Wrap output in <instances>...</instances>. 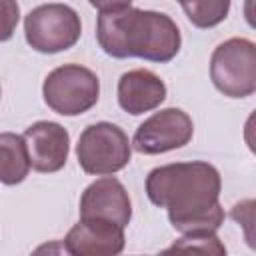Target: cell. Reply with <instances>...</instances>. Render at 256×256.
Listing matches in <instances>:
<instances>
[{
  "instance_id": "30bf717a",
  "label": "cell",
  "mask_w": 256,
  "mask_h": 256,
  "mask_svg": "<svg viewBox=\"0 0 256 256\" xmlns=\"http://www.w3.org/2000/svg\"><path fill=\"white\" fill-rule=\"evenodd\" d=\"M132 206L126 188L116 178H100L92 182L80 198V218L110 220L118 226H128Z\"/></svg>"
},
{
  "instance_id": "52a82bcc",
  "label": "cell",
  "mask_w": 256,
  "mask_h": 256,
  "mask_svg": "<svg viewBox=\"0 0 256 256\" xmlns=\"http://www.w3.org/2000/svg\"><path fill=\"white\" fill-rule=\"evenodd\" d=\"M192 134V118L180 108H166L138 126L132 144L140 154H162L186 146Z\"/></svg>"
},
{
  "instance_id": "8992f818",
  "label": "cell",
  "mask_w": 256,
  "mask_h": 256,
  "mask_svg": "<svg viewBox=\"0 0 256 256\" xmlns=\"http://www.w3.org/2000/svg\"><path fill=\"white\" fill-rule=\"evenodd\" d=\"M80 32V16L66 4H42L30 10L24 20L26 42L42 54H56L72 48Z\"/></svg>"
},
{
  "instance_id": "ba28073f",
  "label": "cell",
  "mask_w": 256,
  "mask_h": 256,
  "mask_svg": "<svg viewBox=\"0 0 256 256\" xmlns=\"http://www.w3.org/2000/svg\"><path fill=\"white\" fill-rule=\"evenodd\" d=\"M24 144L30 166L38 172H58L68 158L70 136L58 122L40 120L26 128Z\"/></svg>"
},
{
  "instance_id": "7a4b0ae2",
  "label": "cell",
  "mask_w": 256,
  "mask_h": 256,
  "mask_svg": "<svg viewBox=\"0 0 256 256\" xmlns=\"http://www.w3.org/2000/svg\"><path fill=\"white\" fill-rule=\"evenodd\" d=\"M220 174L208 162L166 164L146 178L150 202L168 210L170 224L220 204Z\"/></svg>"
},
{
  "instance_id": "5b68a950",
  "label": "cell",
  "mask_w": 256,
  "mask_h": 256,
  "mask_svg": "<svg viewBox=\"0 0 256 256\" xmlns=\"http://www.w3.org/2000/svg\"><path fill=\"white\" fill-rule=\"evenodd\" d=\"M130 140L126 132L110 122H96L88 126L76 146L78 164L86 174L106 176L122 170L130 162Z\"/></svg>"
},
{
  "instance_id": "9a60e30c",
  "label": "cell",
  "mask_w": 256,
  "mask_h": 256,
  "mask_svg": "<svg viewBox=\"0 0 256 256\" xmlns=\"http://www.w3.org/2000/svg\"><path fill=\"white\" fill-rule=\"evenodd\" d=\"M20 20V8L16 0H0V42L12 38Z\"/></svg>"
},
{
  "instance_id": "6da1fadb",
  "label": "cell",
  "mask_w": 256,
  "mask_h": 256,
  "mask_svg": "<svg viewBox=\"0 0 256 256\" xmlns=\"http://www.w3.org/2000/svg\"><path fill=\"white\" fill-rule=\"evenodd\" d=\"M96 38L100 48L114 58L138 56L170 62L180 50V30L170 16L130 6L100 12Z\"/></svg>"
},
{
  "instance_id": "277c9868",
  "label": "cell",
  "mask_w": 256,
  "mask_h": 256,
  "mask_svg": "<svg viewBox=\"0 0 256 256\" xmlns=\"http://www.w3.org/2000/svg\"><path fill=\"white\" fill-rule=\"evenodd\" d=\"M42 94L56 114L78 116L98 102L100 82L92 70L80 64H64L46 76Z\"/></svg>"
},
{
  "instance_id": "8fae6325",
  "label": "cell",
  "mask_w": 256,
  "mask_h": 256,
  "mask_svg": "<svg viewBox=\"0 0 256 256\" xmlns=\"http://www.w3.org/2000/svg\"><path fill=\"white\" fill-rule=\"evenodd\" d=\"M166 98L164 82L150 70H130L120 76L118 82V104L132 116L144 114L160 106Z\"/></svg>"
},
{
  "instance_id": "7c38bea8",
  "label": "cell",
  "mask_w": 256,
  "mask_h": 256,
  "mask_svg": "<svg viewBox=\"0 0 256 256\" xmlns=\"http://www.w3.org/2000/svg\"><path fill=\"white\" fill-rule=\"evenodd\" d=\"M30 170V160L26 152L24 138L20 134L2 132L0 134V182L14 186L20 184Z\"/></svg>"
},
{
  "instance_id": "3957f363",
  "label": "cell",
  "mask_w": 256,
  "mask_h": 256,
  "mask_svg": "<svg viewBox=\"0 0 256 256\" xmlns=\"http://www.w3.org/2000/svg\"><path fill=\"white\" fill-rule=\"evenodd\" d=\"M214 86L230 98H246L256 90V46L246 38L222 42L210 58Z\"/></svg>"
},
{
  "instance_id": "9c48e42d",
  "label": "cell",
  "mask_w": 256,
  "mask_h": 256,
  "mask_svg": "<svg viewBox=\"0 0 256 256\" xmlns=\"http://www.w3.org/2000/svg\"><path fill=\"white\" fill-rule=\"evenodd\" d=\"M66 252L74 256H112L124 248V228L100 218H80L64 238Z\"/></svg>"
},
{
  "instance_id": "2e32d148",
  "label": "cell",
  "mask_w": 256,
  "mask_h": 256,
  "mask_svg": "<svg viewBox=\"0 0 256 256\" xmlns=\"http://www.w3.org/2000/svg\"><path fill=\"white\" fill-rule=\"evenodd\" d=\"M94 8H98L100 12H108V10H120L130 6L132 0H88Z\"/></svg>"
},
{
  "instance_id": "4fadbf2b",
  "label": "cell",
  "mask_w": 256,
  "mask_h": 256,
  "mask_svg": "<svg viewBox=\"0 0 256 256\" xmlns=\"http://www.w3.org/2000/svg\"><path fill=\"white\" fill-rule=\"evenodd\" d=\"M188 20L198 28L220 24L230 10V0H180Z\"/></svg>"
},
{
  "instance_id": "5bb4252c",
  "label": "cell",
  "mask_w": 256,
  "mask_h": 256,
  "mask_svg": "<svg viewBox=\"0 0 256 256\" xmlns=\"http://www.w3.org/2000/svg\"><path fill=\"white\" fill-rule=\"evenodd\" d=\"M168 252H198V254H224L226 248L224 244L214 236V232L210 234H184V238H180L178 242H174Z\"/></svg>"
}]
</instances>
